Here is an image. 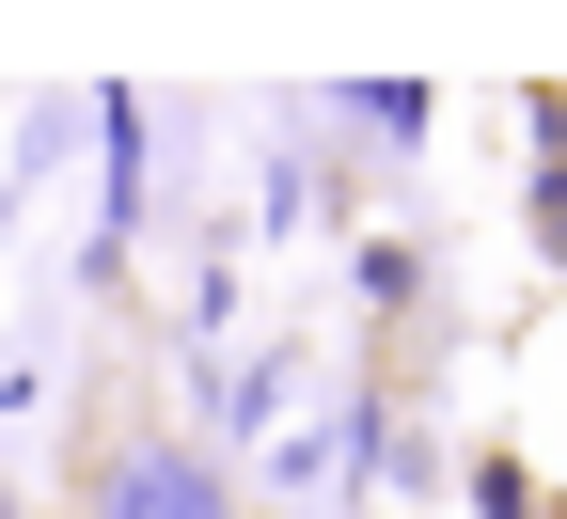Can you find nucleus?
Listing matches in <instances>:
<instances>
[{
  "mask_svg": "<svg viewBox=\"0 0 567 519\" xmlns=\"http://www.w3.org/2000/svg\"><path fill=\"white\" fill-rule=\"evenodd\" d=\"M95 519H221V473H205L189 440H111Z\"/></svg>",
  "mask_w": 567,
  "mask_h": 519,
  "instance_id": "nucleus-1",
  "label": "nucleus"
}]
</instances>
